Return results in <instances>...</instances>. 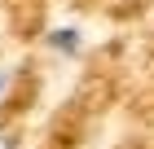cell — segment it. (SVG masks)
Returning <instances> with one entry per match:
<instances>
[{"mask_svg":"<svg viewBox=\"0 0 154 149\" xmlns=\"http://www.w3.org/2000/svg\"><path fill=\"white\" fill-rule=\"evenodd\" d=\"M48 48H53V53H62V57H75V53L84 48V40H79V31H75V26H57V31L48 35Z\"/></svg>","mask_w":154,"mask_h":149,"instance_id":"6da1fadb","label":"cell"},{"mask_svg":"<svg viewBox=\"0 0 154 149\" xmlns=\"http://www.w3.org/2000/svg\"><path fill=\"white\" fill-rule=\"evenodd\" d=\"M0 149H18V136H13V132H5V127H0Z\"/></svg>","mask_w":154,"mask_h":149,"instance_id":"7a4b0ae2","label":"cell"},{"mask_svg":"<svg viewBox=\"0 0 154 149\" xmlns=\"http://www.w3.org/2000/svg\"><path fill=\"white\" fill-rule=\"evenodd\" d=\"M5 88H9V75H5V70H0V97H5Z\"/></svg>","mask_w":154,"mask_h":149,"instance_id":"3957f363","label":"cell"}]
</instances>
